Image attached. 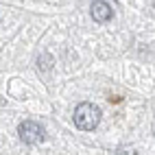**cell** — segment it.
<instances>
[{
	"label": "cell",
	"mask_w": 155,
	"mask_h": 155,
	"mask_svg": "<svg viewBox=\"0 0 155 155\" xmlns=\"http://www.w3.org/2000/svg\"><path fill=\"white\" fill-rule=\"evenodd\" d=\"M37 68H39V72H50L55 68V59L50 57L48 53H42L37 57Z\"/></svg>",
	"instance_id": "4"
},
{
	"label": "cell",
	"mask_w": 155,
	"mask_h": 155,
	"mask_svg": "<svg viewBox=\"0 0 155 155\" xmlns=\"http://www.w3.org/2000/svg\"><path fill=\"white\" fill-rule=\"evenodd\" d=\"M90 13H92V18H94V22H101V24L109 22L111 15H114L111 7L105 2V0H94L92 7H90Z\"/></svg>",
	"instance_id": "3"
},
{
	"label": "cell",
	"mask_w": 155,
	"mask_h": 155,
	"mask_svg": "<svg viewBox=\"0 0 155 155\" xmlns=\"http://www.w3.org/2000/svg\"><path fill=\"white\" fill-rule=\"evenodd\" d=\"M18 136L24 144H39L44 140V127L37 125L35 120H24L18 127Z\"/></svg>",
	"instance_id": "2"
},
{
	"label": "cell",
	"mask_w": 155,
	"mask_h": 155,
	"mask_svg": "<svg viewBox=\"0 0 155 155\" xmlns=\"http://www.w3.org/2000/svg\"><path fill=\"white\" fill-rule=\"evenodd\" d=\"M103 111L98 105L94 103H81V105L74 109V125L81 131H94L101 122Z\"/></svg>",
	"instance_id": "1"
}]
</instances>
